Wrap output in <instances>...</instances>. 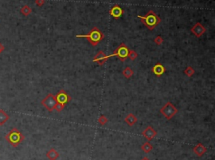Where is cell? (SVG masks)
Wrapping results in <instances>:
<instances>
[{"label": "cell", "mask_w": 215, "mask_h": 160, "mask_svg": "<svg viewBox=\"0 0 215 160\" xmlns=\"http://www.w3.org/2000/svg\"><path fill=\"white\" fill-rule=\"evenodd\" d=\"M31 12H32V10H31V8L28 5H24L23 7L21 8L20 9V13L23 15H25V16H28L29 14H31Z\"/></svg>", "instance_id": "18"}, {"label": "cell", "mask_w": 215, "mask_h": 160, "mask_svg": "<svg viewBox=\"0 0 215 160\" xmlns=\"http://www.w3.org/2000/svg\"><path fill=\"white\" fill-rule=\"evenodd\" d=\"M125 121L128 125L133 126L134 124H135V123L137 122L138 119H137V118H136L133 113H130V114L125 118Z\"/></svg>", "instance_id": "13"}, {"label": "cell", "mask_w": 215, "mask_h": 160, "mask_svg": "<svg viewBox=\"0 0 215 160\" xmlns=\"http://www.w3.org/2000/svg\"><path fill=\"white\" fill-rule=\"evenodd\" d=\"M138 57V54L136 51L134 50H132V49H130L129 51V55H128V58H130L131 61H134L136 60V58Z\"/></svg>", "instance_id": "20"}, {"label": "cell", "mask_w": 215, "mask_h": 160, "mask_svg": "<svg viewBox=\"0 0 215 160\" xmlns=\"http://www.w3.org/2000/svg\"><path fill=\"white\" fill-rule=\"evenodd\" d=\"M163 41H164V40H163V38L161 37V36H160V35H158V36H156L155 39H154V42L157 45H160L162 43H163Z\"/></svg>", "instance_id": "23"}, {"label": "cell", "mask_w": 215, "mask_h": 160, "mask_svg": "<svg viewBox=\"0 0 215 160\" xmlns=\"http://www.w3.org/2000/svg\"><path fill=\"white\" fill-rule=\"evenodd\" d=\"M98 122H99V124L100 125H104V124H106L107 122H108V118L104 116V115H101L99 118H98Z\"/></svg>", "instance_id": "22"}, {"label": "cell", "mask_w": 215, "mask_h": 160, "mask_svg": "<svg viewBox=\"0 0 215 160\" xmlns=\"http://www.w3.org/2000/svg\"><path fill=\"white\" fill-rule=\"evenodd\" d=\"M123 76L127 78V79H130V77H132V76L134 75V70H132L130 67H126L125 69H124L123 72H122Z\"/></svg>", "instance_id": "17"}, {"label": "cell", "mask_w": 215, "mask_h": 160, "mask_svg": "<svg viewBox=\"0 0 215 160\" xmlns=\"http://www.w3.org/2000/svg\"><path fill=\"white\" fill-rule=\"evenodd\" d=\"M138 18L146 25V28L150 29V30H153L161 21L159 18V16L152 10H150L145 16L139 15Z\"/></svg>", "instance_id": "2"}, {"label": "cell", "mask_w": 215, "mask_h": 160, "mask_svg": "<svg viewBox=\"0 0 215 160\" xmlns=\"http://www.w3.org/2000/svg\"><path fill=\"white\" fill-rule=\"evenodd\" d=\"M76 37L77 38H87L88 41L89 42L92 46H96L104 40V35L97 27H93L87 35H77Z\"/></svg>", "instance_id": "1"}, {"label": "cell", "mask_w": 215, "mask_h": 160, "mask_svg": "<svg viewBox=\"0 0 215 160\" xmlns=\"http://www.w3.org/2000/svg\"><path fill=\"white\" fill-rule=\"evenodd\" d=\"M143 136L146 138V139L148 140H151L156 135V132L152 128V127H151V126H148L147 127H146V129L144 130V132H143Z\"/></svg>", "instance_id": "12"}, {"label": "cell", "mask_w": 215, "mask_h": 160, "mask_svg": "<svg viewBox=\"0 0 215 160\" xmlns=\"http://www.w3.org/2000/svg\"><path fill=\"white\" fill-rule=\"evenodd\" d=\"M35 3L37 6L41 7L42 5H44V3H45V0H35Z\"/></svg>", "instance_id": "25"}, {"label": "cell", "mask_w": 215, "mask_h": 160, "mask_svg": "<svg viewBox=\"0 0 215 160\" xmlns=\"http://www.w3.org/2000/svg\"><path fill=\"white\" fill-rule=\"evenodd\" d=\"M142 160H149V159H148L147 158H145V159H142Z\"/></svg>", "instance_id": "27"}, {"label": "cell", "mask_w": 215, "mask_h": 160, "mask_svg": "<svg viewBox=\"0 0 215 160\" xmlns=\"http://www.w3.org/2000/svg\"><path fill=\"white\" fill-rule=\"evenodd\" d=\"M184 74L188 77H192L195 74L194 69L191 66V65H188L187 66V68L184 70Z\"/></svg>", "instance_id": "19"}, {"label": "cell", "mask_w": 215, "mask_h": 160, "mask_svg": "<svg viewBox=\"0 0 215 160\" xmlns=\"http://www.w3.org/2000/svg\"><path fill=\"white\" fill-rule=\"evenodd\" d=\"M4 45H2L1 43H0V54L4 51Z\"/></svg>", "instance_id": "26"}, {"label": "cell", "mask_w": 215, "mask_h": 160, "mask_svg": "<svg viewBox=\"0 0 215 160\" xmlns=\"http://www.w3.org/2000/svg\"><path fill=\"white\" fill-rule=\"evenodd\" d=\"M191 31L196 37L199 38L206 32V28L200 23H197L193 27H192Z\"/></svg>", "instance_id": "9"}, {"label": "cell", "mask_w": 215, "mask_h": 160, "mask_svg": "<svg viewBox=\"0 0 215 160\" xmlns=\"http://www.w3.org/2000/svg\"><path fill=\"white\" fill-rule=\"evenodd\" d=\"M108 60H109L108 56L104 53L103 50H99L96 54V56L93 57L92 61L97 63L98 65H103Z\"/></svg>", "instance_id": "8"}, {"label": "cell", "mask_w": 215, "mask_h": 160, "mask_svg": "<svg viewBox=\"0 0 215 160\" xmlns=\"http://www.w3.org/2000/svg\"><path fill=\"white\" fill-rule=\"evenodd\" d=\"M142 149L146 152V153H149L150 151H151L152 149V145L150 143H146L143 146H142Z\"/></svg>", "instance_id": "21"}, {"label": "cell", "mask_w": 215, "mask_h": 160, "mask_svg": "<svg viewBox=\"0 0 215 160\" xmlns=\"http://www.w3.org/2000/svg\"><path fill=\"white\" fill-rule=\"evenodd\" d=\"M8 119H9V117L7 113L4 110H0V126L6 123Z\"/></svg>", "instance_id": "15"}, {"label": "cell", "mask_w": 215, "mask_h": 160, "mask_svg": "<svg viewBox=\"0 0 215 160\" xmlns=\"http://www.w3.org/2000/svg\"><path fill=\"white\" fill-rule=\"evenodd\" d=\"M64 108H65V105L60 104V103H56V107H55V109L57 111H62Z\"/></svg>", "instance_id": "24"}, {"label": "cell", "mask_w": 215, "mask_h": 160, "mask_svg": "<svg viewBox=\"0 0 215 160\" xmlns=\"http://www.w3.org/2000/svg\"><path fill=\"white\" fill-rule=\"evenodd\" d=\"M56 103H57V101H56V96H54L52 93H49L48 95L41 101L42 106H44L46 109H47V111H52L55 109Z\"/></svg>", "instance_id": "6"}, {"label": "cell", "mask_w": 215, "mask_h": 160, "mask_svg": "<svg viewBox=\"0 0 215 160\" xmlns=\"http://www.w3.org/2000/svg\"><path fill=\"white\" fill-rule=\"evenodd\" d=\"M46 156H47V157H48L49 159H50V160H56V159L58 158L59 154H58V153L56 152L54 148H51V149L49 151L48 153H47Z\"/></svg>", "instance_id": "16"}, {"label": "cell", "mask_w": 215, "mask_h": 160, "mask_svg": "<svg viewBox=\"0 0 215 160\" xmlns=\"http://www.w3.org/2000/svg\"><path fill=\"white\" fill-rule=\"evenodd\" d=\"M56 101H57V103L63 104L65 106L67 102H69L71 100V97L67 94V92L65 90H59L56 95Z\"/></svg>", "instance_id": "7"}, {"label": "cell", "mask_w": 215, "mask_h": 160, "mask_svg": "<svg viewBox=\"0 0 215 160\" xmlns=\"http://www.w3.org/2000/svg\"><path fill=\"white\" fill-rule=\"evenodd\" d=\"M152 72L153 74L156 77H161L165 72H166V68L164 67V65L160 63H157L155 64L152 67Z\"/></svg>", "instance_id": "11"}, {"label": "cell", "mask_w": 215, "mask_h": 160, "mask_svg": "<svg viewBox=\"0 0 215 160\" xmlns=\"http://www.w3.org/2000/svg\"><path fill=\"white\" fill-rule=\"evenodd\" d=\"M123 14H124L123 8L120 7L119 5H118V4L113 5V6L110 8V10H109V14L111 15L113 18L116 19H119V18L123 15Z\"/></svg>", "instance_id": "10"}, {"label": "cell", "mask_w": 215, "mask_h": 160, "mask_svg": "<svg viewBox=\"0 0 215 160\" xmlns=\"http://www.w3.org/2000/svg\"><path fill=\"white\" fill-rule=\"evenodd\" d=\"M129 51H130V49L129 47L125 45V43H121L119 45L117 49H115L111 55L108 56L109 59L111 58V57H113V56H116L118 57V59L121 61H125V60L128 58V55H129Z\"/></svg>", "instance_id": "4"}, {"label": "cell", "mask_w": 215, "mask_h": 160, "mask_svg": "<svg viewBox=\"0 0 215 160\" xmlns=\"http://www.w3.org/2000/svg\"><path fill=\"white\" fill-rule=\"evenodd\" d=\"M5 138L12 146L17 147L24 140L25 137L17 128H13L5 136Z\"/></svg>", "instance_id": "3"}, {"label": "cell", "mask_w": 215, "mask_h": 160, "mask_svg": "<svg viewBox=\"0 0 215 160\" xmlns=\"http://www.w3.org/2000/svg\"><path fill=\"white\" fill-rule=\"evenodd\" d=\"M160 112L168 120L172 119L176 114H177L178 109L171 102H168L160 109Z\"/></svg>", "instance_id": "5"}, {"label": "cell", "mask_w": 215, "mask_h": 160, "mask_svg": "<svg viewBox=\"0 0 215 160\" xmlns=\"http://www.w3.org/2000/svg\"><path fill=\"white\" fill-rule=\"evenodd\" d=\"M193 151L197 156H202V155H203V153L206 152V147L203 145H202V144H197L194 147Z\"/></svg>", "instance_id": "14"}]
</instances>
